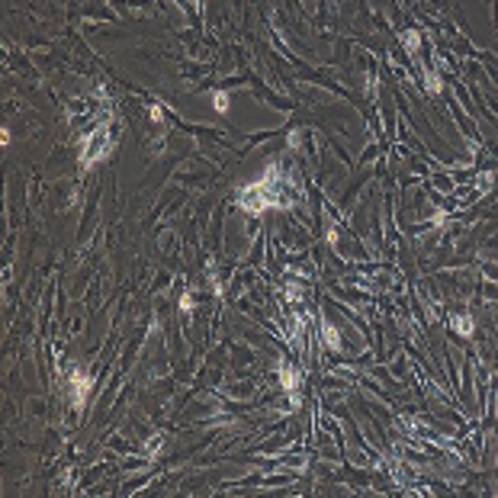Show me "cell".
I'll return each mask as SVG.
<instances>
[{
  "label": "cell",
  "instance_id": "8992f818",
  "mask_svg": "<svg viewBox=\"0 0 498 498\" xmlns=\"http://www.w3.org/2000/svg\"><path fill=\"white\" fill-rule=\"evenodd\" d=\"M193 309H196V302H193V296H190V293H184V296H180V312L190 315Z\"/></svg>",
  "mask_w": 498,
  "mask_h": 498
},
{
  "label": "cell",
  "instance_id": "277c9868",
  "mask_svg": "<svg viewBox=\"0 0 498 498\" xmlns=\"http://www.w3.org/2000/svg\"><path fill=\"white\" fill-rule=\"evenodd\" d=\"M212 106H215V113H218V116H225L228 109H232V100H228V93H225V90H215V93H212Z\"/></svg>",
  "mask_w": 498,
  "mask_h": 498
},
{
  "label": "cell",
  "instance_id": "6da1fadb",
  "mask_svg": "<svg viewBox=\"0 0 498 498\" xmlns=\"http://www.w3.org/2000/svg\"><path fill=\"white\" fill-rule=\"evenodd\" d=\"M280 383H283L286 392H296L302 386V373L296 367H289V363H280Z\"/></svg>",
  "mask_w": 498,
  "mask_h": 498
},
{
  "label": "cell",
  "instance_id": "9c48e42d",
  "mask_svg": "<svg viewBox=\"0 0 498 498\" xmlns=\"http://www.w3.org/2000/svg\"><path fill=\"white\" fill-rule=\"evenodd\" d=\"M148 116L154 119V123H161V119H164V113H161V106H151V109H148Z\"/></svg>",
  "mask_w": 498,
  "mask_h": 498
},
{
  "label": "cell",
  "instance_id": "ba28073f",
  "mask_svg": "<svg viewBox=\"0 0 498 498\" xmlns=\"http://www.w3.org/2000/svg\"><path fill=\"white\" fill-rule=\"evenodd\" d=\"M424 84H428V90H431V93H441V81H437L434 74H428V81H424Z\"/></svg>",
  "mask_w": 498,
  "mask_h": 498
},
{
  "label": "cell",
  "instance_id": "7a4b0ae2",
  "mask_svg": "<svg viewBox=\"0 0 498 498\" xmlns=\"http://www.w3.org/2000/svg\"><path fill=\"white\" fill-rule=\"evenodd\" d=\"M71 389H74V405H84L87 389H90V380H87L81 370H74V373H71Z\"/></svg>",
  "mask_w": 498,
  "mask_h": 498
},
{
  "label": "cell",
  "instance_id": "30bf717a",
  "mask_svg": "<svg viewBox=\"0 0 498 498\" xmlns=\"http://www.w3.org/2000/svg\"><path fill=\"white\" fill-rule=\"evenodd\" d=\"M376 90H380V84H376V77H370V81H367V93L376 96Z\"/></svg>",
  "mask_w": 498,
  "mask_h": 498
},
{
  "label": "cell",
  "instance_id": "5b68a950",
  "mask_svg": "<svg viewBox=\"0 0 498 498\" xmlns=\"http://www.w3.org/2000/svg\"><path fill=\"white\" fill-rule=\"evenodd\" d=\"M450 325L456 328V334H472V318L469 315H453Z\"/></svg>",
  "mask_w": 498,
  "mask_h": 498
},
{
  "label": "cell",
  "instance_id": "52a82bcc",
  "mask_svg": "<svg viewBox=\"0 0 498 498\" xmlns=\"http://www.w3.org/2000/svg\"><path fill=\"white\" fill-rule=\"evenodd\" d=\"M402 39H405V45L411 48V52H415V48H418V32H415V29H411V32H405Z\"/></svg>",
  "mask_w": 498,
  "mask_h": 498
},
{
  "label": "cell",
  "instance_id": "3957f363",
  "mask_svg": "<svg viewBox=\"0 0 498 498\" xmlns=\"http://www.w3.org/2000/svg\"><path fill=\"white\" fill-rule=\"evenodd\" d=\"M322 331H325V344L331 347V350H337V347H341V337H337V328H334L331 322H322Z\"/></svg>",
  "mask_w": 498,
  "mask_h": 498
}]
</instances>
